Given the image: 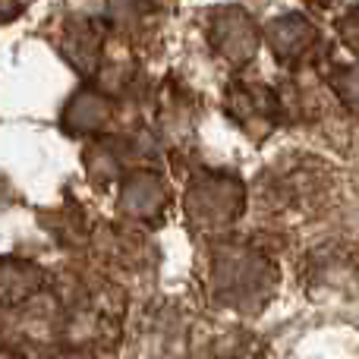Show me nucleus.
I'll use <instances>...</instances> for the list:
<instances>
[{
    "label": "nucleus",
    "instance_id": "obj_10",
    "mask_svg": "<svg viewBox=\"0 0 359 359\" xmlns=\"http://www.w3.org/2000/svg\"><path fill=\"white\" fill-rule=\"evenodd\" d=\"M19 10V4L16 0H0V19H6V16H13V13Z\"/></svg>",
    "mask_w": 359,
    "mask_h": 359
},
{
    "label": "nucleus",
    "instance_id": "obj_3",
    "mask_svg": "<svg viewBox=\"0 0 359 359\" xmlns=\"http://www.w3.org/2000/svg\"><path fill=\"white\" fill-rule=\"evenodd\" d=\"M243 205V189L230 177H202L189 186L186 208L198 224H230Z\"/></svg>",
    "mask_w": 359,
    "mask_h": 359
},
{
    "label": "nucleus",
    "instance_id": "obj_8",
    "mask_svg": "<svg viewBox=\"0 0 359 359\" xmlns=\"http://www.w3.org/2000/svg\"><path fill=\"white\" fill-rule=\"evenodd\" d=\"M337 32H341V41L359 57V6H353V10L337 22Z\"/></svg>",
    "mask_w": 359,
    "mask_h": 359
},
{
    "label": "nucleus",
    "instance_id": "obj_4",
    "mask_svg": "<svg viewBox=\"0 0 359 359\" xmlns=\"http://www.w3.org/2000/svg\"><path fill=\"white\" fill-rule=\"evenodd\" d=\"M268 48L278 57L280 63H303L309 57H316L318 44H322V35L318 29L299 13H287V16H278L268 22L265 29Z\"/></svg>",
    "mask_w": 359,
    "mask_h": 359
},
{
    "label": "nucleus",
    "instance_id": "obj_1",
    "mask_svg": "<svg viewBox=\"0 0 359 359\" xmlns=\"http://www.w3.org/2000/svg\"><path fill=\"white\" fill-rule=\"evenodd\" d=\"M208 38H211V48L221 60H227L230 67H246L249 60L255 57L259 50V25L252 22V16L236 6H227V10L215 13L208 25Z\"/></svg>",
    "mask_w": 359,
    "mask_h": 359
},
{
    "label": "nucleus",
    "instance_id": "obj_5",
    "mask_svg": "<svg viewBox=\"0 0 359 359\" xmlns=\"http://www.w3.org/2000/svg\"><path fill=\"white\" fill-rule=\"evenodd\" d=\"M123 205L133 215H155L164 205V186L155 174H136L123 189Z\"/></svg>",
    "mask_w": 359,
    "mask_h": 359
},
{
    "label": "nucleus",
    "instance_id": "obj_6",
    "mask_svg": "<svg viewBox=\"0 0 359 359\" xmlns=\"http://www.w3.org/2000/svg\"><path fill=\"white\" fill-rule=\"evenodd\" d=\"M107 111H111V104H107L98 92H82V95H76V101L69 104L67 120L73 130H98L107 120Z\"/></svg>",
    "mask_w": 359,
    "mask_h": 359
},
{
    "label": "nucleus",
    "instance_id": "obj_2",
    "mask_svg": "<svg viewBox=\"0 0 359 359\" xmlns=\"http://www.w3.org/2000/svg\"><path fill=\"white\" fill-rule=\"evenodd\" d=\"M227 111L255 139L268 136L280 120V101L265 82H233L227 88Z\"/></svg>",
    "mask_w": 359,
    "mask_h": 359
},
{
    "label": "nucleus",
    "instance_id": "obj_9",
    "mask_svg": "<svg viewBox=\"0 0 359 359\" xmlns=\"http://www.w3.org/2000/svg\"><path fill=\"white\" fill-rule=\"evenodd\" d=\"M149 4L151 0H111V10H114V16H120V19H136L149 10Z\"/></svg>",
    "mask_w": 359,
    "mask_h": 359
},
{
    "label": "nucleus",
    "instance_id": "obj_11",
    "mask_svg": "<svg viewBox=\"0 0 359 359\" xmlns=\"http://www.w3.org/2000/svg\"><path fill=\"white\" fill-rule=\"evenodd\" d=\"M306 4H312V6H328L331 0H306Z\"/></svg>",
    "mask_w": 359,
    "mask_h": 359
},
{
    "label": "nucleus",
    "instance_id": "obj_7",
    "mask_svg": "<svg viewBox=\"0 0 359 359\" xmlns=\"http://www.w3.org/2000/svg\"><path fill=\"white\" fill-rule=\"evenodd\" d=\"M334 88L350 111L359 114V63H350L334 76Z\"/></svg>",
    "mask_w": 359,
    "mask_h": 359
}]
</instances>
